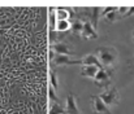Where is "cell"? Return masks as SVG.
<instances>
[{
	"instance_id": "1",
	"label": "cell",
	"mask_w": 134,
	"mask_h": 114,
	"mask_svg": "<svg viewBox=\"0 0 134 114\" xmlns=\"http://www.w3.org/2000/svg\"><path fill=\"white\" fill-rule=\"evenodd\" d=\"M95 56L98 57V60L102 64L104 70L111 71V73L113 71V68H115V65L117 62V57H119L117 51L113 47H100L96 51Z\"/></svg>"
},
{
	"instance_id": "2",
	"label": "cell",
	"mask_w": 134,
	"mask_h": 114,
	"mask_svg": "<svg viewBox=\"0 0 134 114\" xmlns=\"http://www.w3.org/2000/svg\"><path fill=\"white\" fill-rule=\"evenodd\" d=\"M99 97L109 108V106H113L119 103V91L116 88H109V89H105L104 92H102L99 95Z\"/></svg>"
},
{
	"instance_id": "3",
	"label": "cell",
	"mask_w": 134,
	"mask_h": 114,
	"mask_svg": "<svg viewBox=\"0 0 134 114\" xmlns=\"http://www.w3.org/2000/svg\"><path fill=\"white\" fill-rule=\"evenodd\" d=\"M111 76H112V73H111V71H107V70H104V69H99V71H98V74L95 75L94 80H95V83H96L99 87H102V88H108L109 84H111Z\"/></svg>"
},
{
	"instance_id": "4",
	"label": "cell",
	"mask_w": 134,
	"mask_h": 114,
	"mask_svg": "<svg viewBox=\"0 0 134 114\" xmlns=\"http://www.w3.org/2000/svg\"><path fill=\"white\" fill-rule=\"evenodd\" d=\"M51 64H55L56 66H60V65H80V64H82V60H73L69 56L55 55L51 58Z\"/></svg>"
},
{
	"instance_id": "5",
	"label": "cell",
	"mask_w": 134,
	"mask_h": 114,
	"mask_svg": "<svg viewBox=\"0 0 134 114\" xmlns=\"http://www.w3.org/2000/svg\"><path fill=\"white\" fill-rule=\"evenodd\" d=\"M91 101H92V110L95 113L99 114H112L111 109L103 103V100L99 96H91Z\"/></svg>"
},
{
	"instance_id": "6",
	"label": "cell",
	"mask_w": 134,
	"mask_h": 114,
	"mask_svg": "<svg viewBox=\"0 0 134 114\" xmlns=\"http://www.w3.org/2000/svg\"><path fill=\"white\" fill-rule=\"evenodd\" d=\"M51 49L56 52V55H64V56H74V52L69 49V47L63 41H56L51 45Z\"/></svg>"
},
{
	"instance_id": "7",
	"label": "cell",
	"mask_w": 134,
	"mask_h": 114,
	"mask_svg": "<svg viewBox=\"0 0 134 114\" xmlns=\"http://www.w3.org/2000/svg\"><path fill=\"white\" fill-rule=\"evenodd\" d=\"M81 37L86 39H96L98 38V34L92 26V23L90 21H83V29H82V33H81Z\"/></svg>"
},
{
	"instance_id": "8",
	"label": "cell",
	"mask_w": 134,
	"mask_h": 114,
	"mask_svg": "<svg viewBox=\"0 0 134 114\" xmlns=\"http://www.w3.org/2000/svg\"><path fill=\"white\" fill-rule=\"evenodd\" d=\"M102 8H85V12L89 13V17H90V22L92 23L94 29L98 26V21H99V17L102 14Z\"/></svg>"
},
{
	"instance_id": "9",
	"label": "cell",
	"mask_w": 134,
	"mask_h": 114,
	"mask_svg": "<svg viewBox=\"0 0 134 114\" xmlns=\"http://www.w3.org/2000/svg\"><path fill=\"white\" fill-rule=\"evenodd\" d=\"M65 112L66 114H81L77 103H76V97L73 95H69L66 97V106H65Z\"/></svg>"
},
{
	"instance_id": "10",
	"label": "cell",
	"mask_w": 134,
	"mask_h": 114,
	"mask_svg": "<svg viewBox=\"0 0 134 114\" xmlns=\"http://www.w3.org/2000/svg\"><path fill=\"white\" fill-rule=\"evenodd\" d=\"M82 65L83 66H87V65H92V66H98L99 69H103L102 64L99 62L98 57L95 55H87L83 60H82Z\"/></svg>"
},
{
	"instance_id": "11",
	"label": "cell",
	"mask_w": 134,
	"mask_h": 114,
	"mask_svg": "<svg viewBox=\"0 0 134 114\" xmlns=\"http://www.w3.org/2000/svg\"><path fill=\"white\" fill-rule=\"evenodd\" d=\"M99 68L98 66H92V65H87V66H82L81 69V75L89 76V78H95V75L98 74Z\"/></svg>"
},
{
	"instance_id": "12",
	"label": "cell",
	"mask_w": 134,
	"mask_h": 114,
	"mask_svg": "<svg viewBox=\"0 0 134 114\" xmlns=\"http://www.w3.org/2000/svg\"><path fill=\"white\" fill-rule=\"evenodd\" d=\"M72 27V23L69 22V20H63V21H56L55 29L59 31H66L68 29Z\"/></svg>"
},
{
	"instance_id": "13",
	"label": "cell",
	"mask_w": 134,
	"mask_h": 114,
	"mask_svg": "<svg viewBox=\"0 0 134 114\" xmlns=\"http://www.w3.org/2000/svg\"><path fill=\"white\" fill-rule=\"evenodd\" d=\"M55 16H56V20H57V21H63V20H68V18H69L68 9H64V8H57V9H55Z\"/></svg>"
},
{
	"instance_id": "14",
	"label": "cell",
	"mask_w": 134,
	"mask_h": 114,
	"mask_svg": "<svg viewBox=\"0 0 134 114\" xmlns=\"http://www.w3.org/2000/svg\"><path fill=\"white\" fill-rule=\"evenodd\" d=\"M82 29H83V21H82V20H80V18H76V20L72 22V30H73V33H76V34H80V35H81Z\"/></svg>"
},
{
	"instance_id": "15",
	"label": "cell",
	"mask_w": 134,
	"mask_h": 114,
	"mask_svg": "<svg viewBox=\"0 0 134 114\" xmlns=\"http://www.w3.org/2000/svg\"><path fill=\"white\" fill-rule=\"evenodd\" d=\"M49 114H66V112L59 103H53L49 108Z\"/></svg>"
},
{
	"instance_id": "16",
	"label": "cell",
	"mask_w": 134,
	"mask_h": 114,
	"mask_svg": "<svg viewBox=\"0 0 134 114\" xmlns=\"http://www.w3.org/2000/svg\"><path fill=\"white\" fill-rule=\"evenodd\" d=\"M117 9H119V8H116L115 10H112V12H109L108 14H105V20H108L109 22H115L116 20L121 18L120 14H119V12H117Z\"/></svg>"
},
{
	"instance_id": "17",
	"label": "cell",
	"mask_w": 134,
	"mask_h": 114,
	"mask_svg": "<svg viewBox=\"0 0 134 114\" xmlns=\"http://www.w3.org/2000/svg\"><path fill=\"white\" fill-rule=\"evenodd\" d=\"M49 83L53 87V89L57 88V79H56V71L55 70H51L49 71Z\"/></svg>"
},
{
	"instance_id": "18",
	"label": "cell",
	"mask_w": 134,
	"mask_h": 114,
	"mask_svg": "<svg viewBox=\"0 0 134 114\" xmlns=\"http://www.w3.org/2000/svg\"><path fill=\"white\" fill-rule=\"evenodd\" d=\"M48 96H49L51 100H53V103H59V99H57V96H56L55 89H53L52 86H49V88H48Z\"/></svg>"
},
{
	"instance_id": "19",
	"label": "cell",
	"mask_w": 134,
	"mask_h": 114,
	"mask_svg": "<svg viewBox=\"0 0 134 114\" xmlns=\"http://www.w3.org/2000/svg\"><path fill=\"white\" fill-rule=\"evenodd\" d=\"M133 14H134V7L128 9V13H126V16H125V17H130V16H133Z\"/></svg>"
},
{
	"instance_id": "20",
	"label": "cell",
	"mask_w": 134,
	"mask_h": 114,
	"mask_svg": "<svg viewBox=\"0 0 134 114\" xmlns=\"http://www.w3.org/2000/svg\"><path fill=\"white\" fill-rule=\"evenodd\" d=\"M133 37H134V34H133ZM133 39H134V38H133Z\"/></svg>"
}]
</instances>
